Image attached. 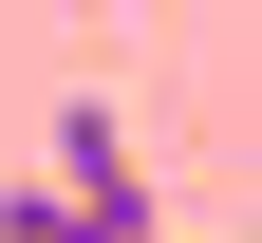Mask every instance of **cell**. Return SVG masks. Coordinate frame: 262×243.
I'll return each mask as SVG.
<instances>
[{
    "label": "cell",
    "mask_w": 262,
    "mask_h": 243,
    "mask_svg": "<svg viewBox=\"0 0 262 243\" xmlns=\"http://www.w3.org/2000/svg\"><path fill=\"white\" fill-rule=\"evenodd\" d=\"M0 243H75V225H56V206H38V187H0Z\"/></svg>",
    "instance_id": "6da1fadb"
}]
</instances>
